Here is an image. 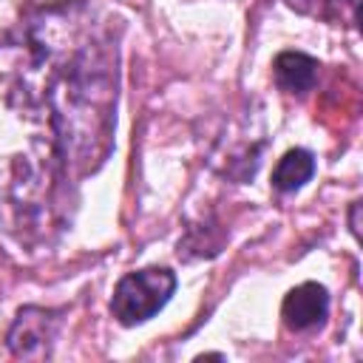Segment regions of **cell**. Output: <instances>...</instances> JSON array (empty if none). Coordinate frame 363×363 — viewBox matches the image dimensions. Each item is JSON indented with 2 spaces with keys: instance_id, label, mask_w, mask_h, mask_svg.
I'll list each match as a JSON object with an SVG mask.
<instances>
[{
  "instance_id": "5b68a950",
  "label": "cell",
  "mask_w": 363,
  "mask_h": 363,
  "mask_svg": "<svg viewBox=\"0 0 363 363\" xmlns=\"http://www.w3.org/2000/svg\"><path fill=\"white\" fill-rule=\"evenodd\" d=\"M318 60H312L309 54L301 51H281L272 62L275 71V82L281 91L286 94H306L315 88L318 82Z\"/></svg>"
},
{
  "instance_id": "3957f363",
  "label": "cell",
  "mask_w": 363,
  "mask_h": 363,
  "mask_svg": "<svg viewBox=\"0 0 363 363\" xmlns=\"http://www.w3.org/2000/svg\"><path fill=\"white\" fill-rule=\"evenodd\" d=\"M60 309H43V306H23L9 329V349L14 357L26 360H45L51 354V343L60 332Z\"/></svg>"
},
{
  "instance_id": "6da1fadb",
  "label": "cell",
  "mask_w": 363,
  "mask_h": 363,
  "mask_svg": "<svg viewBox=\"0 0 363 363\" xmlns=\"http://www.w3.org/2000/svg\"><path fill=\"white\" fill-rule=\"evenodd\" d=\"M119 51L74 0L26 14L0 40V227L40 238L113 145Z\"/></svg>"
},
{
  "instance_id": "52a82bcc",
  "label": "cell",
  "mask_w": 363,
  "mask_h": 363,
  "mask_svg": "<svg viewBox=\"0 0 363 363\" xmlns=\"http://www.w3.org/2000/svg\"><path fill=\"white\" fill-rule=\"evenodd\" d=\"M286 6L301 11V14H306V17H315V20L357 26L360 0H286Z\"/></svg>"
},
{
  "instance_id": "8992f818",
  "label": "cell",
  "mask_w": 363,
  "mask_h": 363,
  "mask_svg": "<svg viewBox=\"0 0 363 363\" xmlns=\"http://www.w3.org/2000/svg\"><path fill=\"white\" fill-rule=\"evenodd\" d=\"M312 173H315V156L303 147H292L278 159L272 170V187L281 193H295L312 179Z\"/></svg>"
},
{
  "instance_id": "7a4b0ae2",
  "label": "cell",
  "mask_w": 363,
  "mask_h": 363,
  "mask_svg": "<svg viewBox=\"0 0 363 363\" xmlns=\"http://www.w3.org/2000/svg\"><path fill=\"white\" fill-rule=\"evenodd\" d=\"M173 289H176V275L164 267L128 272L113 289L111 312L122 326L145 323L170 301Z\"/></svg>"
},
{
  "instance_id": "ba28073f",
  "label": "cell",
  "mask_w": 363,
  "mask_h": 363,
  "mask_svg": "<svg viewBox=\"0 0 363 363\" xmlns=\"http://www.w3.org/2000/svg\"><path fill=\"white\" fill-rule=\"evenodd\" d=\"M357 213H360V201H354V204H352V221H349V224H352V233H354V235H360V227H357Z\"/></svg>"
},
{
  "instance_id": "277c9868",
  "label": "cell",
  "mask_w": 363,
  "mask_h": 363,
  "mask_svg": "<svg viewBox=\"0 0 363 363\" xmlns=\"http://www.w3.org/2000/svg\"><path fill=\"white\" fill-rule=\"evenodd\" d=\"M326 315H329V292L323 284H315V281L298 284L295 289L286 292L281 303V318L292 332H309L320 326Z\"/></svg>"
}]
</instances>
